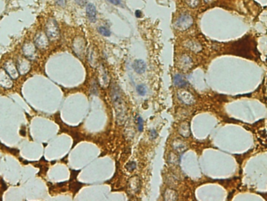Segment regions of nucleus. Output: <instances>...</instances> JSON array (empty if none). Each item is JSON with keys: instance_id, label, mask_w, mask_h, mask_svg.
<instances>
[{"instance_id": "f257e3e1", "label": "nucleus", "mask_w": 267, "mask_h": 201, "mask_svg": "<svg viewBox=\"0 0 267 201\" xmlns=\"http://www.w3.org/2000/svg\"><path fill=\"white\" fill-rule=\"evenodd\" d=\"M232 49L233 52H235L234 54L238 55V56L246 57V58H250L251 56V42L248 37L244 38L235 42L232 46Z\"/></svg>"}, {"instance_id": "f03ea898", "label": "nucleus", "mask_w": 267, "mask_h": 201, "mask_svg": "<svg viewBox=\"0 0 267 201\" xmlns=\"http://www.w3.org/2000/svg\"><path fill=\"white\" fill-rule=\"evenodd\" d=\"M112 98L114 107L116 109V114H117V118H118V120H122L124 121L126 107H125L124 101H123L122 97L120 94V89H118V87L113 88Z\"/></svg>"}, {"instance_id": "7ed1b4c3", "label": "nucleus", "mask_w": 267, "mask_h": 201, "mask_svg": "<svg viewBox=\"0 0 267 201\" xmlns=\"http://www.w3.org/2000/svg\"><path fill=\"white\" fill-rule=\"evenodd\" d=\"M193 23V19L190 14L187 13H184L180 15L179 17L177 18L175 21L174 26L177 30L179 31H184L188 28H190Z\"/></svg>"}, {"instance_id": "20e7f679", "label": "nucleus", "mask_w": 267, "mask_h": 201, "mask_svg": "<svg viewBox=\"0 0 267 201\" xmlns=\"http://www.w3.org/2000/svg\"><path fill=\"white\" fill-rule=\"evenodd\" d=\"M46 35L50 39L55 40L59 37V30L56 21L53 19H50L45 26Z\"/></svg>"}, {"instance_id": "39448f33", "label": "nucleus", "mask_w": 267, "mask_h": 201, "mask_svg": "<svg viewBox=\"0 0 267 201\" xmlns=\"http://www.w3.org/2000/svg\"><path fill=\"white\" fill-rule=\"evenodd\" d=\"M86 16L90 22L95 23L97 21V9L93 3L87 4Z\"/></svg>"}, {"instance_id": "423d86ee", "label": "nucleus", "mask_w": 267, "mask_h": 201, "mask_svg": "<svg viewBox=\"0 0 267 201\" xmlns=\"http://www.w3.org/2000/svg\"><path fill=\"white\" fill-rule=\"evenodd\" d=\"M132 68L137 74H143L146 71V66L143 60H136L132 63Z\"/></svg>"}, {"instance_id": "0eeeda50", "label": "nucleus", "mask_w": 267, "mask_h": 201, "mask_svg": "<svg viewBox=\"0 0 267 201\" xmlns=\"http://www.w3.org/2000/svg\"><path fill=\"white\" fill-rule=\"evenodd\" d=\"M173 82L175 85L179 88H184L187 85V80L181 74H175L173 77Z\"/></svg>"}, {"instance_id": "6e6552de", "label": "nucleus", "mask_w": 267, "mask_h": 201, "mask_svg": "<svg viewBox=\"0 0 267 201\" xmlns=\"http://www.w3.org/2000/svg\"><path fill=\"white\" fill-rule=\"evenodd\" d=\"M146 91H147V89H146V86L144 85V84H140V85H137L136 92L140 96H144L146 93Z\"/></svg>"}, {"instance_id": "1a4fd4ad", "label": "nucleus", "mask_w": 267, "mask_h": 201, "mask_svg": "<svg viewBox=\"0 0 267 201\" xmlns=\"http://www.w3.org/2000/svg\"><path fill=\"white\" fill-rule=\"evenodd\" d=\"M98 31L100 34H101L102 35L105 36V37H109L111 34V31L108 29L107 27H103V26H101V27H98Z\"/></svg>"}, {"instance_id": "9d476101", "label": "nucleus", "mask_w": 267, "mask_h": 201, "mask_svg": "<svg viewBox=\"0 0 267 201\" xmlns=\"http://www.w3.org/2000/svg\"><path fill=\"white\" fill-rule=\"evenodd\" d=\"M126 167L129 171H133L136 169V163L135 161H131V162H129L126 164Z\"/></svg>"}, {"instance_id": "9b49d317", "label": "nucleus", "mask_w": 267, "mask_h": 201, "mask_svg": "<svg viewBox=\"0 0 267 201\" xmlns=\"http://www.w3.org/2000/svg\"><path fill=\"white\" fill-rule=\"evenodd\" d=\"M137 124H138V130L140 132H142L143 130V120L141 117H138L136 119Z\"/></svg>"}, {"instance_id": "f8f14e48", "label": "nucleus", "mask_w": 267, "mask_h": 201, "mask_svg": "<svg viewBox=\"0 0 267 201\" xmlns=\"http://www.w3.org/2000/svg\"><path fill=\"white\" fill-rule=\"evenodd\" d=\"M150 137L151 139H155V138L158 137V133H157L156 130H155V129H152L151 131L150 132Z\"/></svg>"}, {"instance_id": "ddd939ff", "label": "nucleus", "mask_w": 267, "mask_h": 201, "mask_svg": "<svg viewBox=\"0 0 267 201\" xmlns=\"http://www.w3.org/2000/svg\"><path fill=\"white\" fill-rule=\"evenodd\" d=\"M74 2L81 7H83L85 4H87V0H74Z\"/></svg>"}, {"instance_id": "4468645a", "label": "nucleus", "mask_w": 267, "mask_h": 201, "mask_svg": "<svg viewBox=\"0 0 267 201\" xmlns=\"http://www.w3.org/2000/svg\"><path fill=\"white\" fill-rule=\"evenodd\" d=\"M108 2L115 6H118L122 3V0H108Z\"/></svg>"}, {"instance_id": "2eb2a0df", "label": "nucleus", "mask_w": 267, "mask_h": 201, "mask_svg": "<svg viewBox=\"0 0 267 201\" xmlns=\"http://www.w3.org/2000/svg\"><path fill=\"white\" fill-rule=\"evenodd\" d=\"M56 3L60 7H65L67 3V0H56Z\"/></svg>"}, {"instance_id": "dca6fc26", "label": "nucleus", "mask_w": 267, "mask_h": 201, "mask_svg": "<svg viewBox=\"0 0 267 201\" xmlns=\"http://www.w3.org/2000/svg\"><path fill=\"white\" fill-rule=\"evenodd\" d=\"M135 14H136V17H138V18L141 17L142 16V13H141V11H140V10H136V11L135 12Z\"/></svg>"}]
</instances>
